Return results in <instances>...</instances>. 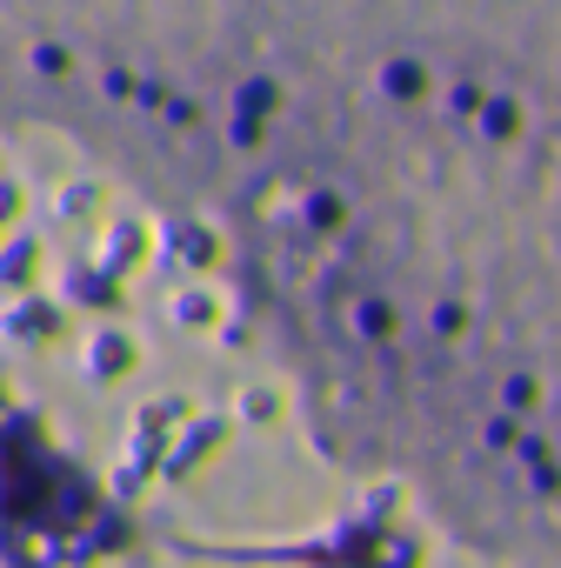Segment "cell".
Masks as SVG:
<instances>
[{"instance_id": "1", "label": "cell", "mask_w": 561, "mask_h": 568, "mask_svg": "<svg viewBox=\"0 0 561 568\" xmlns=\"http://www.w3.org/2000/svg\"><path fill=\"white\" fill-rule=\"evenodd\" d=\"M221 221L315 442L561 568V0H348Z\"/></svg>"}, {"instance_id": "2", "label": "cell", "mask_w": 561, "mask_h": 568, "mask_svg": "<svg viewBox=\"0 0 561 568\" xmlns=\"http://www.w3.org/2000/svg\"><path fill=\"white\" fill-rule=\"evenodd\" d=\"M341 14L348 0H0V134L227 214Z\"/></svg>"}]
</instances>
